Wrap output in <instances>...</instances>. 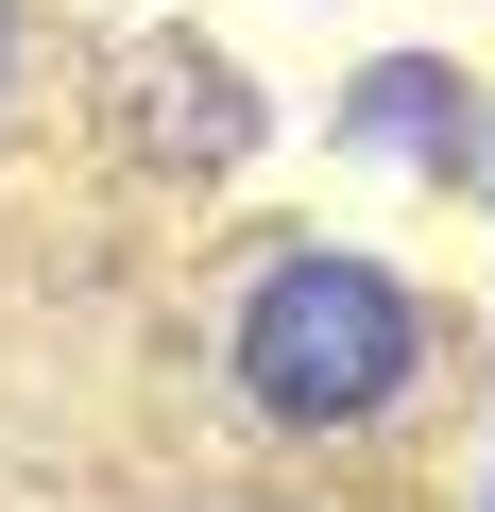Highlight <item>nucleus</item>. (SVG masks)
I'll return each instance as SVG.
<instances>
[{
	"mask_svg": "<svg viewBox=\"0 0 495 512\" xmlns=\"http://www.w3.org/2000/svg\"><path fill=\"white\" fill-rule=\"evenodd\" d=\"M222 359H239V393L274 427H376L427 376V291L393 256H359V239H274L239 274V308H222Z\"/></svg>",
	"mask_w": 495,
	"mask_h": 512,
	"instance_id": "nucleus-1",
	"label": "nucleus"
},
{
	"mask_svg": "<svg viewBox=\"0 0 495 512\" xmlns=\"http://www.w3.org/2000/svg\"><path fill=\"white\" fill-rule=\"evenodd\" d=\"M342 154H376V171H410V188H478V171H495V120H478L461 52H376V69L342 86Z\"/></svg>",
	"mask_w": 495,
	"mask_h": 512,
	"instance_id": "nucleus-2",
	"label": "nucleus"
},
{
	"mask_svg": "<svg viewBox=\"0 0 495 512\" xmlns=\"http://www.w3.org/2000/svg\"><path fill=\"white\" fill-rule=\"evenodd\" d=\"M0 86H18V18H0Z\"/></svg>",
	"mask_w": 495,
	"mask_h": 512,
	"instance_id": "nucleus-3",
	"label": "nucleus"
}]
</instances>
